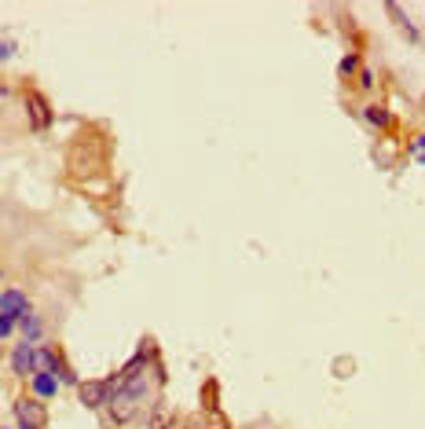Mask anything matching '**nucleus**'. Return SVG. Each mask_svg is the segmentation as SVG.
I'll use <instances>...</instances> for the list:
<instances>
[{"label": "nucleus", "instance_id": "obj_1", "mask_svg": "<svg viewBox=\"0 0 425 429\" xmlns=\"http://www.w3.org/2000/svg\"><path fill=\"white\" fill-rule=\"evenodd\" d=\"M110 378H114V396H110V404H106L110 422L129 426L147 407V400H151V393H154V382H158V374L151 371V352L147 349L136 352V356L125 363L118 374H110Z\"/></svg>", "mask_w": 425, "mask_h": 429}, {"label": "nucleus", "instance_id": "obj_2", "mask_svg": "<svg viewBox=\"0 0 425 429\" xmlns=\"http://www.w3.org/2000/svg\"><path fill=\"white\" fill-rule=\"evenodd\" d=\"M29 312L26 305V294L19 290V286H8L4 297H0V338H12L19 323H23V316Z\"/></svg>", "mask_w": 425, "mask_h": 429}, {"label": "nucleus", "instance_id": "obj_3", "mask_svg": "<svg viewBox=\"0 0 425 429\" xmlns=\"http://www.w3.org/2000/svg\"><path fill=\"white\" fill-rule=\"evenodd\" d=\"M40 371H48L59 385H81L77 374L70 371V363L62 360V352L56 345H40Z\"/></svg>", "mask_w": 425, "mask_h": 429}, {"label": "nucleus", "instance_id": "obj_4", "mask_svg": "<svg viewBox=\"0 0 425 429\" xmlns=\"http://www.w3.org/2000/svg\"><path fill=\"white\" fill-rule=\"evenodd\" d=\"M8 363H12V371L19 374V378H34V374L40 371V345L19 341V345L12 349V356H8Z\"/></svg>", "mask_w": 425, "mask_h": 429}, {"label": "nucleus", "instance_id": "obj_5", "mask_svg": "<svg viewBox=\"0 0 425 429\" xmlns=\"http://www.w3.org/2000/svg\"><path fill=\"white\" fill-rule=\"evenodd\" d=\"M23 106H26V121H29L34 132H45L51 125V106L45 103L40 92H23Z\"/></svg>", "mask_w": 425, "mask_h": 429}, {"label": "nucleus", "instance_id": "obj_6", "mask_svg": "<svg viewBox=\"0 0 425 429\" xmlns=\"http://www.w3.org/2000/svg\"><path fill=\"white\" fill-rule=\"evenodd\" d=\"M77 393H81V404H84V407H106V404H110V396H114V378L81 382Z\"/></svg>", "mask_w": 425, "mask_h": 429}, {"label": "nucleus", "instance_id": "obj_7", "mask_svg": "<svg viewBox=\"0 0 425 429\" xmlns=\"http://www.w3.org/2000/svg\"><path fill=\"white\" fill-rule=\"evenodd\" d=\"M15 422L19 429H45L48 415L40 407V400H15Z\"/></svg>", "mask_w": 425, "mask_h": 429}, {"label": "nucleus", "instance_id": "obj_8", "mask_svg": "<svg viewBox=\"0 0 425 429\" xmlns=\"http://www.w3.org/2000/svg\"><path fill=\"white\" fill-rule=\"evenodd\" d=\"M19 330H23V341H26V345H45V319H40L34 308H29V312L23 316Z\"/></svg>", "mask_w": 425, "mask_h": 429}, {"label": "nucleus", "instance_id": "obj_9", "mask_svg": "<svg viewBox=\"0 0 425 429\" xmlns=\"http://www.w3.org/2000/svg\"><path fill=\"white\" fill-rule=\"evenodd\" d=\"M29 385H34V396H37V400H51V396L59 393V382L51 378L48 371H37L34 378H29Z\"/></svg>", "mask_w": 425, "mask_h": 429}, {"label": "nucleus", "instance_id": "obj_10", "mask_svg": "<svg viewBox=\"0 0 425 429\" xmlns=\"http://www.w3.org/2000/svg\"><path fill=\"white\" fill-rule=\"evenodd\" d=\"M363 121L374 125V128H389L392 125V114L381 103H370V106H363Z\"/></svg>", "mask_w": 425, "mask_h": 429}, {"label": "nucleus", "instance_id": "obj_11", "mask_svg": "<svg viewBox=\"0 0 425 429\" xmlns=\"http://www.w3.org/2000/svg\"><path fill=\"white\" fill-rule=\"evenodd\" d=\"M389 15H392V19H400L403 34H407V37H414V40H418V30H414V26L407 23V15H403V8H400V4H389Z\"/></svg>", "mask_w": 425, "mask_h": 429}, {"label": "nucleus", "instance_id": "obj_12", "mask_svg": "<svg viewBox=\"0 0 425 429\" xmlns=\"http://www.w3.org/2000/svg\"><path fill=\"white\" fill-rule=\"evenodd\" d=\"M337 70H341V78H352V73H359V70H363V62H359V56H345V59H341V67H337Z\"/></svg>", "mask_w": 425, "mask_h": 429}, {"label": "nucleus", "instance_id": "obj_13", "mask_svg": "<svg viewBox=\"0 0 425 429\" xmlns=\"http://www.w3.org/2000/svg\"><path fill=\"white\" fill-rule=\"evenodd\" d=\"M359 89H363V92H374V89H378V73L370 70V67L359 70Z\"/></svg>", "mask_w": 425, "mask_h": 429}, {"label": "nucleus", "instance_id": "obj_14", "mask_svg": "<svg viewBox=\"0 0 425 429\" xmlns=\"http://www.w3.org/2000/svg\"><path fill=\"white\" fill-rule=\"evenodd\" d=\"M411 158H414V162H422V165H425V132H418V136L411 139Z\"/></svg>", "mask_w": 425, "mask_h": 429}]
</instances>
